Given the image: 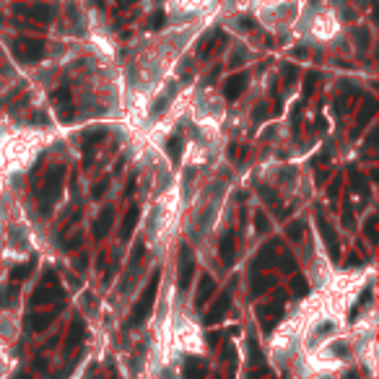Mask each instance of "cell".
I'll return each instance as SVG.
<instances>
[{
    "instance_id": "cell-15",
    "label": "cell",
    "mask_w": 379,
    "mask_h": 379,
    "mask_svg": "<svg viewBox=\"0 0 379 379\" xmlns=\"http://www.w3.org/2000/svg\"><path fill=\"white\" fill-rule=\"evenodd\" d=\"M135 226H138V208H130L128 216H125V221H122V226H119V239L128 241L130 234L135 231Z\"/></svg>"
},
{
    "instance_id": "cell-37",
    "label": "cell",
    "mask_w": 379,
    "mask_h": 379,
    "mask_svg": "<svg viewBox=\"0 0 379 379\" xmlns=\"http://www.w3.org/2000/svg\"><path fill=\"white\" fill-rule=\"evenodd\" d=\"M166 101H169V94H166V96H161L159 101H156V107H154V114H159L164 107H166Z\"/></svg>"
},
{
    "instance_id": "cell-17",
    "label": "cell",
    "mask_w": 379,
    "mask_h": 379,
    "mask_svg": "<svg viewBox=\"0 0 379 379\" xmlns=\"http://www.w3.org/2000/svg\"><path fill=\"white\" fill-rule=\"evenodd\" d=\"M273 286H276V278H273V276H260V278L252 281L249 294H252V299H257V296H263L268 289H273Z\"/></svg>"
},
{
    "instance_id": "cell-29",
    "label": "cell",
    "mask_w": 379,
    "mask_h": 379,
    "mask_svg": "<svg viewBox=\"0 0 379 379\" xmlns=\"http://www.w3.org/2000/svg\"><path fill=\"white\" fill-rule=\"evenodd\" d=\"M301 234H304V223H301V221L289 223V236L291 239H301Z\"/></svg>"
},
{
    "instance_id": "cell-40",
    "label": "cell",
    "mask_w": 379,
    "mask_h": 379,
    "mask_svg": "<svg viewBox=\"0 0 379 379\" xmlns=\"http://www.w3.org/2000/svg\"><path fill=\"white\" fill-rule=\"evenodd\" d=\"M75 268H78V270L86 268V260H83V257H78V260H75Z\"/></svg>"
},
{
    "instance_id": "cell-19",
    "label": "cell",
    "mask_w": 379,
    "mask_h": 379,
    "mask_svg": "<svg viewBox=\"0 0 379 379\" xmlns=\"http://www.w3.org/2000/svg\"><path fill=\"white\" fill-rule=\"evenodd\" d=\"M374 112H376V101H374V99H366V104H363V109H361V117H358V125H356V130H361L363 125H366L369 119L374 117Z\"/></svg>"
},
{
    "instance_id": "cell-33",
    "label": "cell",
    "mask_w": 379,
    "mask_h": 379,
    "mask_svg": "<svg viewBox=\"0 0 379 379\" xmlns=\"http://www.w3.org/2000/svg\"><path fill=\"white\" fill-rule=\"evenodd\" d=\"M81 244H83V236H81V234H75L70 241H63V247H65V249H78Z\"/></svg>"
},
{
    "instance_id": "cell-7",
    "label": "cell",
    "mask_w": 379,
    "mask_h": 379,
    "mask_svg": "<svg viewBox=\"0 0 379 379\" xmlns=\"http://www.w3.org/2000/svg\"><path fill=\"white\" fill-rule=\"evenodd\" d=\"M19 16L34 19L37 24H50L52 21V8L50 6H16Z\"/></svg>"
},
{
    "instance_id": "cell-9",
    "label": "cell",
    "mask_w": 379,
    "mask_h": 379,
    "mask_svg": "<svg viewBox=\"0 0 379 379\" xmlns=\"http://www.w3.org/2000/svg\"><path fill=\"white\" fill-rule=\"evenodd\" d=\"M317 226H320V231H322V239H325V244H327L330 257H332V260H338V257H340V244H338V239H335L332 226H330L322 216H317Z\"/></svg>"
},
{
    "instance_id": "cell-16",
    "label": "cell",
    "mask_w": 379,
    "mask_h": 379,
    "mask_svg": "<svg viewBox=\"0 0 379 379\" xmlns=\"http://www.w3.org/2000/svg\"><path fill=\"white\" fill-rule=\"evenodd\" d=\"M208 369H205V361L200 358H190L185 363V379H205Z\"/></svg>"
},
{
    "instance_id": "cell-6",
    "label": "cell",
    "mask_w": 379,
    "mask_h": 379,
    "mask_svg": "<svg viewBox=\"0 0 379 379\" xmlns=\"http://www.w3.org/2000/svg\"><path fill=\"white\" fill-rule=\"evenodd\" d=\"M63 309V301H57V304L52 309H44V312H34L32 317H29V330H34V332H42V330H47V325L52 322V317Z\"/></svg>"
},
{
    "instance_id": "cell-5",
    "label": "cell",
    "mask_w": 379,
    "mask_h": 379,
    "mask_svg": "<svg viewBox=\"0 0 379 379\" xmlns=\"http://www.w3.org/2000/svg\"><path fill=\"white\" fill-rule=\"evenodd\" d=\"M229 307H231V296H229V294H221V296L213 301V307L205 312V322H208V325H218L223 317H226V312H229Z\"/></svg>"
},
{
    "instance_id": "cell-23",
    "label": "cell",
    "mask_w": 379,
    "mask_h": 379,
    "mask_svg": "<svg viewBox=\"0 0 379 379\" xmlns=\"http://www.w3.org/2000/svg\"><path fill=\"white\" fill-rule=\"evenodd\" d=\"M320 81V75H317L314 70L312 73H307V81H304V99H309L312 96V91H314V83Z\"/></svg>"
},
{
    "instance_id": "cell-30",
    "label": "cell",
    "mask_w": 379,
    "mask_h": 379,
    "mask_svg": "<svg viewBox=\"0 0 379 379\" xmlns=\"http://www.w3.org/2000/svg\"><path fill=\"white\" fill-rule=\"evenodd\" d=\"M366 236H369V241H376V216H369V221H366Z\"/></svg>"
},
{
    "instance_id": "cell-8",
    "label": "cell",
    "mask_w": 379,
    "mask_h": 379,
    "mask_svg": "<svg viewBox=\"0 0 379 379\" xmlns=\"http://www.w3.org/2000/svg\"><path fill=\"white\" fill-rule=\"evenodd\" d=\"M276 252H278V241H268V244L257 252V260L252 263V270H265V268H273L278 263V257H276Z\"/></svg>"
},
{
    "instance_id": "cell-20",
    "label": "cell",
    "mask_w": 379,
    "mask_h": 379,
    "mask_svg": "<svg viewBox=\"0 0 379 379\" xmlns=\"http://www.w3.org/2000/svg\"><path fill=\"white\" fill-rule=\"evenodd\" d=\"M104 138H107V130L104 128H94V130H88L86 135H83V146L88 148V146H96V143H101Z\"/></svg>"
},
{
    "instance_id": "cell-12",
    "label": "cell",
    "mask_w": 379,
    "mask_h": 379,
    "mask_svg": "<svg viewBox=\"0 0 379 379\" xmlns=\"http://www.w3.org/2000/svg\"><path fill=\"white\" fill-rule=\"evenodd\" d=\"M83 335H86V325H83V320H81V317H75V320L70 322L68 340H65V348H68V351H73V348H78V345H81V340H83Z\"/></svg>"
},
{
    "instance_id": "cell-11",
    "label": "cell",
    "mask_w": 379,
    "mask_h": 379,
    "mask_svg": "<svg viewBox=\"0 0 379 379\" xmlns=\"http://www.w3.org/2000/svg\"><path fill=\"white\" fill-rule=\"evenodd\" d=\"M244 88H247V73H236V75H231V78L223 83V96L226 99H236Z\"/></svg>"
},
{
    "instance_id": "cell-4",
    "label": "cell",
    "mask_w": 379,
    "mask_h": 379,
    "mask_svg": "<svg viewBox=\"0 0 379 379\" xmlns=\"http://www.w3.org/2000/svg\"><path fill=\"white\" fill-rule=\"evenodd\" d=\"M192 276H195V257L187 244H182V249H179V289L182 291L190 289Z\"/></svg>"
},
{
    "instance_id": "cell-25",
    "label": "cell",
    "mask_w": 379,
    "mask_h": 379,
    "mask_svg": "<svg viewBox=\"0 0 379 379\" xmlns=\"http://www.w3.org/2000/svg\"><path fill=\"white\" fill-rule=\"evenodd\" d=\"M291 289H294V294L304 296V294L309 291V286H307V281L301 278V276H294V281H291Z\"/></svg>"
},
{
    "instance_id": "cell-1",
    "label": "cell",
    "mask_w": 379,
    "mask_h": 379,
    "mask_svg": "<svg viewBox=\"0 0 379 379\" xmlns=\"http://www.w3.org/2000/svg\"><path fill=\"white\" fill-rule=\"evenodd\" d=\"M156 289H159V270L154 273V278H151V283L146 286V291L141 294V299L135 301V307L130 312V327H138L143 325L148 317H151V309H154V301H156Z\"/></svg>"
},
{
    "instance_id": "cell-35",
    "label": "cell",
    "mask_w": 379,
    "mask_h": 379,
    "mask_svg": "<svg viewBox=\"0 0 379 379\" xmlns=\"http://www.w3.org/2000/svg\"><path fill=\"white\" fill-rule=\"evenodd\" d=\"M356 44H361V47H369V32H366V29L356 32Z\"/></svg>"
},
{
    "instance_id": "cell-32",
    "label": "cell",
    "mask_w": 379,
    "mask_h": 379,
    "mask_svg": "<svg viewBox=\"0 0 379 379\" xmlns=\"http://www.w3.org/2000/svg\"><path fill=\"white\" fill-rule=\"evenodd\" d=\"M296 75H299V73H296L294 65H283V78H286V83H294Z\"/></svg>"
},
{
    "instance_id": "cell-24",
    "label": "cell",
    "mask_w": 379,
    "mask_h": 379,
    "mask_svg": "<svg viewBox=\"0 0 379 379\" xmlns=\"http://www.w3.org/2000/svg\"><path fill=\"white\" fill-rule=\"evenodd\" d=\"M255 229H257V234H265L270 229V221L265 213H255Z\"/></svg>"
},
{
    "instance_id": "cell-2",
    "label": "cell",
    "mask_w": 379,
    "mask_h": 379,
    "mask_svg": "<svg viewBox=\"0 0 379 379\" xmlns=\"http://www.w3.org/2000/svg\"><path fill=\"white\" fill-rule=\"evenodd\" d=\"M63 166H52V169H47V174H44V185H42V195H39V210L42 213H50L52 203L57 200L60 190H63Z\"/></svg>"
},
{
    "instance_id": "cell-28",
    "label": "cell",
    "mask_w": 379,
    "mask_h": 379,
    "mask_svg": "<svg viewBox=\"0 0 379 379\" xmlns=\"http://www.w3.org/2000/svg\"><path fill=\"white\" fill-rule=\"evenodd\" d=\"M281 268H283L286 273H294V270H296V263H294V255H291V252H283V257H281Z\"/></svg>"
},
{
    "instance_id": "cell-38",
    "label": "cell",
    "mask_w": 379,
    "mask_h": 379,
    "mask_svg": "<svg viewBox=\"0 0 379 379\" xmlns=\"http://www.w3.org/2000/svg\"><path fill=\"white\" fill-rule=\"evenodd\" d=\"M34 366H37L39 371H44V369H47V363H44V358H37V363H34Z\"/></svg>"
},
{
    "instance_id": "cell-39",
    "label": "cell",
    "mask_w": 379,
    "mask_h": 379,
    "mask_svg": "<svg viewBox=\"0 0 379 379\" xmlns=\"http://www.w3.org/2000/svg\"><path fill=\"white\" fill-rule=\"evenodd\" d=\"M239 26H241V29H252V21H249V19H241Z\"/></svg>"
},
{
    "instance_id": "cell-18",
    "label": "cell",
    "mask_w": 379,
    "mask_h": 379,
    "mask_svg": "<svg viewBox=\"0 0 379 379\" xmlns=\"http://www.w3.org/2000/svg\"><path fill=\"white\" fill-rule=\"evenodd\" d=\"M213 291H216L213 278H210V276H203V278H200V286H198V299H195V301H198V307H203L205 301L210 299V294H213Z\"/></svg>"
},
{
    "instance_id": "cell-31",
    "label": "cell",
    "mask_w": 379,
    "mask_h": 379,
    "mask_svg": "<svg viewBox=\"0 0 379 379\" xmlns=\"http://www.w3.org/2000/svg\"><path fill=\"white\" fill-rule=\"evenodd\" d=\"M164 21H166L164 11H156V13H154V19H151V24H148V26H151V29H161V26H164Z\"/></svg>"
},
{
    "instance_id": "cell-26",
    "label": "cell",
    "mask_w": 379,
    "mask_h": 379,
    "mask_svg": "<svg viewBox=\"0 0 379 379\" xmlns=\"http://www.w3.org/2000/svg\"><path fill=\"white\" fill-rule=\"evenodd\" d=\"M213 32H208L205 34V39H203V44H200V57H208L210 55V50H213Z\"/></svg>"
},
{
    "instance_id": "cell-3",
    "label": "cell",
    "mask_w": 379,
    "mask_h": 379,
    "mask_svg": "<svg viewBox=\"0 0 379 379\" xmlns=\"http://www.w3.org/2000/svg\"><path fill=\"white\" fill-rule=\"evenodd\" d=\"M44 50H47V44L44 39H34V37H24L16 42V57L21 63H39L44 57Z\"/></svg>"
},
{
    "instance_id": "cell-13",
    "label": "cell",
    "mask_w": 379,
    "mask_h": 379,
    "mask_svg": "<svg viewBox=\"0 0 379 379\" xmlns=\"http://www.w3.org/2000/svg\"><path fill=\"white\" fill-rule=\"evenodd\" d=\"M218 252H221V260H223V265H231V263L236 260V239H234V234H226V236L221 239V247H218Z\"/></svg>"
},
{
    "instance_id": "cell-34",
    "label": "cell",
    "mask_w": 379,
    "mask_h": 379,
    "mask_svg": "<svg viewBox=\"0 0 379 379\" xmlns=\"http://www.w3.org/2000/svg\"><path fill=\"white\" fill-rule=\"evenodd\" d=\"M107 187H109V179H101V182H96V185H94V198H101V195L107 192Z\"/></svg>"
},
{
    "instance_id": "cell-14",
    "label": "cell",
    "mask_w": 379,
    "mask_h": 379,
    "mask_svg": "<svg viewBox=\"0 0 379 379\" xmlns=\"http://www.w3.org/2000/svg\"><path fill=\"white\" fill-rule=\"evenodd\" d=\"M112 223H114V213H112V208H107V210H101V216L94 221V236H107L109 234V229H112Z\"/></svg>"
},
{
    "instance_id": "cell-21",
    "label": "cell",
    "mask_w": 379,
    "mask_h": 379,
    "mask_svg": "<svg viewBox=\"0 0 379 379\" xmlns=\"http://www.w3.org/2000/svg\"><path fill=\"white\" fill-rule=\"evenodd\" d=\"M32 268H34V260H32V263H26V265H19V268H13L11 278L16 281V283H19V281H24V278L29 276V273H32Z\"/></svg>"
},
{
    "instance_id": "cell-41",
    "label": "cell",
    "mask_w": 379,
    "mask_h": 379,
    "mask_svg": "<svg viewBox=\"0 0 379 379\" xmlns=\"http://www.w3.org/2000/svg\"><path fill=\"white\" fill-rule=\"evenodd\" d=\"M216 379H221V376H216Z\"/></svg>"
},
{
    "instance_id": "cell-27",
    "label": "cell",
    "mask_w": 379,
    "mask_h": 379,
    "mask_svg": "<svg viewBox=\"0 0 379 379\" xmlns=\"http://www.w3.org/2000/svg\"><path fill=\"white\" fill-rule=\"evenodd\" d=\"M343 226L345 229H353V213H351V203L343 200Z\"/></svg>"
},
{
    "instance_id": "cell-36",
    "label": "cell",
    "mask_w": 379,
    "mask_h": 379,
    "mask_svg": "<svg viewBox=\"0 0 379 379\" xmlns=\"http://www.w3.org/2000/svg\"><path fill=\"white\" fill-rule=\"evenodd\" d=\"M241 63H244V52H236V55H231V60H229L231 68H239Z\"/></svg>"
},
{
    "instance_id": "cell-10",
    "label": "cell",
    "mask_w": 379,
    "mask_h": 379,
    "mask_svg": "<svg viewBox=\"0 0 379 379\" xmlns=\"http://www.w3.org/2000/svg\"><path fill=\"white\" fill-rule=\"evenodd\" d=\"M52 99H55V104H57L60 119H63V122H70V119H73V107H70V91H68V88H57Z\"/></svg>"
},
{
    "instance_id": "cell-22",
    "label": "cell",
    "mask_w": 379,
    "mask_h": 379,
    "mask_svg": "<svg viewBox=\"0 0 379 379\" xmlns=\"http://www.w3.org/2000/svg\"><path fill=\"white\" fill-rule=\"evenodd\" d=\"M169 156H172V161H179V156H182V138L179 135H174L169 141Z\"/></svg>"
}]
</instances>
